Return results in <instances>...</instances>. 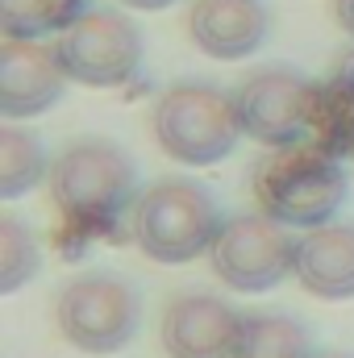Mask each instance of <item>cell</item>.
<instances>
[{
	"label": "cell",
	"instance_id": "1",
	"mask_svg": "<svg viewBox=\"0 0 354 358\" xmlns=\"http://www.w3.org/2000/svg\"><path fill=\"white\" fill-rule=\"evenodd\" d=\"M50 200L76 234H108L134 204L138 171L108 138H80L50 163Z\"/></svg>",
	"mask_w": 354,
	"mask_h": 358
},
{
	"label": "cell",
	"instance_id": "2",
	"mask_svg": "<svg viewBox=\"0 0 354 358\" xmlns=\"http://www.w3.org/2000/svg\"><path fill=\"white\" fill-rule=\"evenodd\" d=\"M250 187L259 200V213L283 221L288 229H317L330 225V217L346 200V171L325 146H279L263 155L250 171Z\"/></svg>",
	"mask_w": 354,
	"mask_h": 358
},
{
	"label": "cell",
	"instance_id": "3",
	"mask_svg": "<svg viewBox=\"0 0 354 358\" xmlns=\"http://www.w3.org/2000/svg\"><path fill=\"white\" fill-rule=\"evenodd\" d=\"M221 225L225 221H221L213 192L183 176L159 179L134 204V238H138L142 255L155 263H167V267L208 255Z\"/></svg>",
	"mask_w": 354,
	"mask_h": 358
},
{
	"label": "cell",
	"instance_id": "4",
	"mask_svg": "<svg viewBox=\"0 0 354 358\" xmlns=\"http://www.w3.org/2000/svg\"><path fill=\"white\" fill-rule=\"evenodd\" d=\"M242 138V121L234 96L213 84L183 80L159 96L155 104V142L187 167H208L234 155Z\"/></svg>",
	"mask_w": 354,
	"mask_h": 358
},
{
	"label": "cell",
	"instance_id": "5",
	"mask_svg": "<svg viewBox=\"0 0 354 358\" xmlns=\"http://www.w3.org/2000/svg\"><path fill=\"white\" fill-rule=\"evenodd\" d=\"M234 108L242 121V134L259 146H300L313 134H321L325 121V88L304 80L292 67H267L246 76L234 88Z\"/></svg>",
	"mask_w": 354,
	"mask_h": 358
},
{
	"label": "cell",
	"instance_id": "6",
	"mask_svg": "<svg viewBox=\"0 0 354 358\" xmlns=\"http://www.w3.org/2000/svg\"><path fill=\"white\" fill-rule=\"evenodd\" d=\"M55 321H59V334L76 350L113 355V350L134 342V334L142 325V300L121 275L84 271L59 292Z\"/></svg>",
	"mask_w": 354,
	"mask_h": 358
},
{
	"label": "cell",
	"instance_id": "7",
	"mask_svg": "<svg viewBox=\"0 0 354 358\" xmlns=\"http://www.w3.org/2000/svg\"><path fill=\"white\" fill-rule=\"evenodd\" d=\"M59 59L84 88H121L142 67V29L121 8H84L59 34Z\"/></svg>",
	"mask_w": 354,
	"mask_h": 358
},
{
	"label": "cell",
	"instance_id": "8",
	"mask_svg": "<svg viewBox=\"0 0 354 358\" xmlns=\"http://www.w3.org/2000/svg\"><path fill=\"white\" fill-rule=\"evenodd\" d=\"M208 263L213 275L234 292H267L296 271V238L283 221L267 213H246L221 225Z\"/></svg>",
	"mask_w": 354,
	"mask_h": 358
},
{
	"label": "cell",
	"instance_id": "9",
	"mask_svg": "<svg viewBox=\"0 0 354 358\" xmlns=\"http://www.w3.org/2000/svg\"><path fill=\"white\" fill-rule=\"evenodd\" d=\"M242 313L208 292H183L163 313V346L171 358H234Z\"/></svg>",
	"mask_w": 354,
	"mask_h": 358
},
{
	"label": "cell",
	"instance_id": "10",
	"mask_svg": "<svg viewBox=\"0 0 354 358\" xmlns=\"http://www.w3.org/2000/svg\"><path fill=\"white\" fill-rule=\"evenodd\" d=\"M67 88V67L59 46L38 38H8L0 46V113L4 117H34L46 113Z\"/></svg>",
	"mask_w": 354,
	"mask_h": 358
},
{
	"label": "cell",
	"instance_id": "11",
	"mask_svg": "<svg viewBox=\"0 0 354 358\" xmlns=\"http://www.w3.org/2000/svg\"><path fill=\"white\" fill-rule=\"evenodd\" d=\"M271 17L259 0H196L187 34L208 59H246L267 42Z\"/></svg>",
	"mask_w": 354,
	"mask_h": 358
},
{
	"label": "cell",
	"instance_id": "12",
	"mask_svg": "<svg viewBox=\"0 0 354 358\" xmlns=\"http://www.w3.org/2000/svg\"><path fill=\"white\" fill-rule=\"evenodd\" d=\"M300 287L321 300H351L354 296V225H317L296 242Z\"/></svg>",
	"mask_w": 354,
	"mask_h": 358
},
{
	"label": "cell",
	"instance_id": "13",
	"mask_svg": "<svg viewBox=\"0 0 354 358\" xmlns=\"http://www.w3.org/2000/svg\"><path fill=\"white\" fill-rule=\"evenodd\" d=\"M234 358H317L313 338L300 321L283 313H246Z\"/></svg>",
	"mask_w": 354,
	"mask_h": 358
},
{
	"label": "cell",
	"instance_id": "14",
	"mask_svg": "<svg viewBox=\"0 0 354 358\" xmlns=\"http://www.w3.org/2000/svg\"><path fill=\"white\" fill-rule=\"evenodd\" d=\"M46 176H50V167H46L42 142L29 129L4 125L0 129V196L4 200L25 196L38 179H46Z\"/></svg>",
	"mask_w": 354,
	"mask_h": 358
},
{
	"label": "cell",
	"instance_id": "15",
	"mask_svg": "<svg viewBox=\"0 0 354 358\" xmlns=\"http://www.w3.org/2000/svg\"><path fill=\"white\" fill-rule=\"evenodd\" d=\"M84 13V0H0V29L8 38H42L67 29Z\"/></svg>",
	"mask_w": 354,
	"mask_h": 358
},
{
	"label": "cell",
	"instance_id": "16",
	"mask_svg": "<svg viewBox=\"0 0 354 358\" xmlns=\"http://www.w3.org/2000/svg\"><path fill=\"white\" fill-rule=\"evenodd\" d=\"M42 267L34 234L17 217H0V292H17Z\"/></svg>",
	"mask_w": 354,
	"mask_h": 358
},
{
	"label": "cell",
	"instance_id": "17",
	"mask_svg": "<svg viewBox=\"0 0 354 358\" xmlns=\"http://www.w3.org/2000/svg\"><path fill=\"white\" fill-rule=\"evenodd\" d=\"M354 129V46L338 55L334 71H330V88H325V121H321V134H334V129Z\"/></svg>",
	"mask_w": 354,
	"mask_h": 358
},
{
	"label": "cell",
	"instance_id": "18",
	"mask_svg": "<svg viewBox=\"0 0 354 358\" xmlns=\"http://www.w3.org/2000/svg\"><path fill=\"white\" fill-rule=\"evenodd\" d=\"M338 25L354 38V0H338Z\"/></svg>",
	"mask_w": 354,
	"mask_h": 358
},
{
	"label": "cell",
	"instance_id": "19",
	"mask_svg": "<svg viewBox=\"0 0 354 358\" xmlns=\"http://www.w3.org/2000/svg\"><path fill=\"white\" fill-rule=\"evenodd\" d=\"M121 4H129V8H167L176 0H121Z\"/></svg>",
	"mask_w": 354,
	"mask_h": 358
},
{
	"label": "cell",
	"instance_id": "20",
	"mask_svg": "<svg viewBox=\"0 0 354 358\" xmlns=\"http://www.w3.org/2000/svg\"><path fill=\"white\" fill-rule=\"evenodd\" d=\"M317 358H354V355H317Z\"/></svg>",
	"mask_w": 354,
	"mask_h": 358
}]
</instances>
